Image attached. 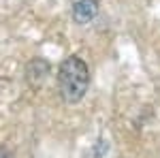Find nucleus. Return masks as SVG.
<instances>
[{
	"label": "nucleus",
	"instance_id": "obj_1",
	"mask_svg": "<svg viewBox=\"0 0 160 158\" xmlns=\"http://www.w3.org/2000/svg\"><path fill=\"white\" fill-rule=\"evenodd\" d=\"M90 85V69L79 56L64 58L58 69V90L66 105H75L86 96Z\"/></svg>",
	"mask_w": 160,
	"mask_h": 158
},
{
	"label": "nucleus",
	"instance_id": "obj_2",
	"mask_svg": "<svg viewBox=\"0 0 160 158\" xmlns=\"http://www.w3.org/2000/svg\"><path fill=\"white\" fill-rule=\"evenodd\" d=\"M98 15V0H77L73 4V19L77 24H88Z\"/></svg>",
	"mask_w": 160,
	"mask_h": 158
},
{
	"label": "nucleus",
	"instance_id": "obj_3",
	"mask_svg": "<svg viewBox=\"0 0 160 158\" xmlns=\"http://www.w3.org/2000/svg\"><path fill=\"white\" fill-rule=\"evenodd\" d=\"M0 158H13V156H11V152H9V150H7L4 145H0Z\"/></svg>",
	"mask_w": 160,
	"mask_h": 158
}]
</instances>
